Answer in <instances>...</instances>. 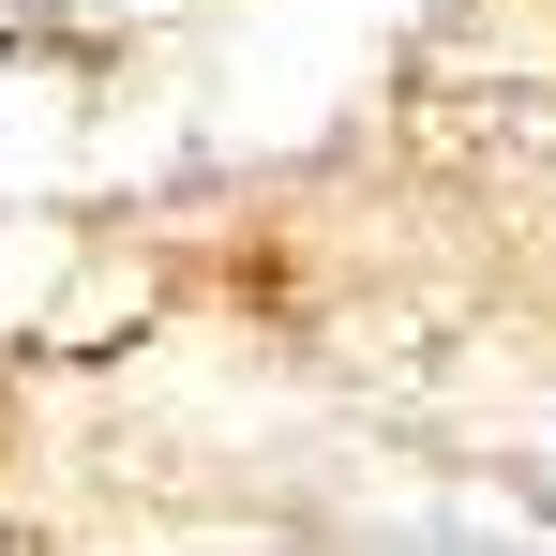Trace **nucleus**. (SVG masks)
Segmentation results:
<instances>
[{"label":"nucleus","instance_id":"obj_1","mask_svg":"<svg viewBox=\"0 0 556 556\" xmlns=\"http://www.w3.org/2000/svg\"><path fill=\"white\" fill-rule=\"evenodd\" d=\"M452 556H496V542H452Z\"/></svg>","mask_w":556,"mask_h":556}]
</instances>
